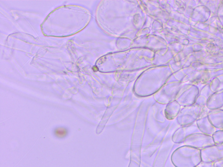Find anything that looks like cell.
Returning a JSON list of instances; mask_svg holds the SVG:
<instances>
[{"instance_id":"obj_1","label":"cell","mask_w":223,"mask_h":167,"mask_svg":"<svg viewBox=\"0 0 223 167\" xmlns=\"http://www.w3.org/2000/svg\"><path fill=\"white\" fill-rule=\"evenodd\" d=\"M55 134L57 137L59 138H63L66 137L68 134V131L67 128L63 127H59L55 129Z\"/></svg>"}]
</instances>
